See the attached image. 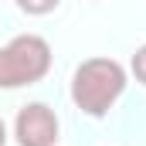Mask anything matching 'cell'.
Listing matches in <instances>:
<instances>
[{
	"label": "cell",
	"mask_w": 146,
	"mask_h": 146,
	"mask_svg": "<svg viewBox=\"0 0 146 146\" xmlns=\"http://www.w3.org/2000/svg\"><path fill=\"white\" fill-rule=\"evenodd\" d=\"M126 82H129V75H126V68H122L115 58H106V54L85 58V61L75 68V75H72V102L85 112V115L102 119V115H109V109L122 99Z\"/></svg>",
	"instance_id": "1"
},
{
	"label": "cell",
	"mask_w": 146,
	"mask_h": 146,
	"mask_svg": "<svg viewBox=\"0 0 146 146\" xmlns=\"http://www.w3.org/2000/svg\"><path fill=\"white\" fill-rule=\"evenodd\" d=\"M51 72V44L41 34H17L0 48V88H24Z\"/></svg>",
	"instance_id": "2"
},
{
	"label": "cell",
	"mask_w": 146,
	"mask_h": 146,
	"mask_svg": "<svg viewBox=\"0 0 146 146\" xmlns=\"http://www.w3.org/2000/svg\"><path fill=\"white\" fill-rule=\"evenodd\" d=\"M58 115L51 106L44 102H31L17 112L14 119V136H17V146H54L58 143Z\"/></svg>",
	"instance_id": "3"
},
{
	"label": "cell",
	"mask_w": 146,
	"mask_h": 146,
	"mask_svg": "<svg viewBox=\"0 0 146 146\" xmlns=\"http://www.w3.org/2000/svg\"><path fill=\"white\" fill-rule=\"evenodd\" d=\"M14 3H17V10L27 14V17H44V14H51V10L61 7V0H14Z\"/></svg>",
	"instance_id": "4"
},
{
	"label": "cell",
	"mask_w": 146,
	"mask_h": 146,
	"mask_svg": "<svg viewBox=\"0 0 146 146\" xmlns=\"http://www.w3.org/2000/svg\"><path fill=\"white\" fill-rule=\"evenodd\" d=\"M129 68H133V75H136V82H139V85H146V44H139V48L133 51Z\"/></svg>",
	"instance_id": "5"
},
{
	"label": "cell",
	"mask_w": 146,
	"mask_h": 146,
	"mask_svg": "<svg viewBox=\"0 0 146 146\" xmlns=\"http://www.w3.org/2000/svg\"><path fill=\"white\" fill-rule=\"evenodd\" d=\"M0 146H7V122L0 119Z\"/></svg>",
	"instance_id": "6"
}]
</instances>
